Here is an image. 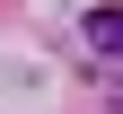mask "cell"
Wrapping results in <instances>:
<instances>
[{"instance_id":"6da1fadb","label":"cell","mask_w":123,"mask_h":114,"mask_svg":"<svg viewBox=\"0 0 123 114\" xmlns=\"http://www.w3.org/2000/svg\"><path fill=\"white\" fill-rule=\"evenodd\" d=\"M88 44L105 61H123V9H88Z\"/></svg>"}]
</instances>
